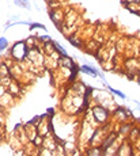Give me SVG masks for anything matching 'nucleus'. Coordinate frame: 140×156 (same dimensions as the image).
<instances>
[{"label":"nucleus","instance_id":"nucleus-1","mask_svg":"<svg viewBox=\"0 0 140 156\" xmlns=\"http://www.w3.org/2000/svg\"><path fill=\"white\" fill-rule=\"evenodd\" d=\"M11 55L16 60V61H22L26 56H27V46H26L25 41H19L13 46L11 49Z\"/></svg>","mask_w":140,"mask_h":156},{"label":"nucleus","instance_id":"nucleus-2","mask_svg":"<svg viewBox=\"0 0 140 156\" xmlns=\"http://www.w3.org/2000/svg\"><path fill=\"white\" fill-rule=\"evenodd\" d=\"M93 117L95 118V121L102 124L106 119L109 118V112L102 106H94L93 107Z\"/></svg>","mask_w":140,"mask_h":156},{"label":"nucleus","instance_id":"nucleus-3","mask_svg":"<svg viewBox=\"0 0 140 156\" xmlns=\"http://www.w3.org/2000/svg\"><path fill=\"white\" fill-rule=\"evenodd\" d=\"M127 8L129 11H132V12L140 15V0H132V2H128L127 3Z\"/></svg>","mask_w":140,"mask_h":156},{"label":"nucleus","instance_id":"nucleus-4","mask_svg":"<svg viewBox=\"0 0 140 156\" xmlns=\"http://www.w3.org/2000/svg\"><path fill=\"white\" fill-rule=\"evenodd\" d=\"M80 71L87 73V75H90V76H98V75H101L95 68L90 67V65H82V67H80Z\"/></svg>","mask_w":140,"mask_h":156},{"label":"nucleus","instance_id":"nucleus-5","mask_svg":"<svg viewBox=\"0 0 140 156\" xmlns=\"http://www.w3.org/2000/svg\"><path fill=\"white\" fill-rule=\"evenodd\" d=\"M114 140H116V133L109 134V136H108V139H106V141H103V144H102V149H103V151H106V149H109V147H110V145H113V143H114Z\"/></svg>","mask_w":140,"mask_h":156},{"label":"nucleus","instance_id":"nucleus-6","mask_svg":"<svg viewBox=\"0 0 140 156\" xmlns=\"http://www.w3.org/2000/svg\"><path fill=\"white\" fill-rule=\"evenodd\" d=\"M60 60H61V65H64V67L72 68L74 65H75V64H74V62H72V60H71V58H70V57H68V56H63Z\"/></svg>","mask_w":140,"mask_h":156},{"label":"nucleus","instance_id":"nucleus-7","mask_svg":"<svg viewBox=\"0 0 140 156\" xmlns=\"http://www.w3.org/2000/svg\"><path fill=\"white\" fill-rule=\"evenodd\" d=\"M14 3H15L18 7L30 8V4H29V0H14Z\"/></svg>","mask_w":140,"mask_h":156},{"label":"nucleus","instance_id":"nucleus-8","mask_svg":"<svg viewBox=\"0 0 140 156\" xmlns=\"http://www.w3.org/2000/svg\"><path fill=\"white\" fill-rule=\"evenodd\" d=\"M53 44H55V48H56V50H57V52L60 53L61 56H67V52H65V49H64V48L61 46L60 44H59V42H53Z\"/></svg>","mask_w":140,"mask_h":156},{"label":"nucleus","instance_id":"nucleus-9","mask_svg":"<svg viewBox=\"0 0 140 156\" xmlns=\"http://www.w3.org/2000/svg\"><path fill=\"white\" fill-rule=\"evenodd\" d=\"M109 90H110V91L113 92V94H116V95H117V97H120L121 99H127V97H125V95H124V94H123V92H121V91H118V90H116V88H112V87H109Z\"/></svg>","mask_w":140,"mask_h":156},{"label":"nucleus","instance_id":"nucleus-10","mask_svg":"<svg viewBox=\"0 0 140 156\" xmlns=\"http://www.w3.org/2000/svg\"><path fill=\"white\" fill-rule=\"evenodd\" d=\"M30 29H42V30H46L45 25H41V23H30Z\"/></svg>","mask_w":140,"mask_h":156},{"label":"nucleus","instance_id":"nucleus-11","mask_svg":"<svg viewBox=\"0 0 140 156\" xmlns=\"http://www.w3.org/2000/svg\"><path fill=\"white\" fill-rule=\"evenodd\" d=\"M7 40H5V38L4 37H2V38H0V52H2V50L3 49H5V48H7Z\"/></svg>","mask_w":140,"mask_h":156},{"label":"nucleus","instance_id":"nucleus-12","mask_svg":"<svg viewBox=\"0 0 140 156\" xmlns=\"http://www.w3.org/2000/svg\"><path fill=\"white\" fill-rule=\"evenodd\" d=\"M70 42L72 44V45H75V46H78V48H80V46H82V44L76 41V38H70Z\"/></svg>","mask_w":140,"mask_h":156},{"label":"nucleus","instance_id":"nucleus-13","mask_svg":"<svg viewBox=\"0 0 140 156\" xmlns=\"http://www.w3.org/2000/svg\"><path fill=\"white\" fill-rule=\"evenodd\" d=\"M88 155H102V152L101 151H98V149H91V151H88Z\"/></svg>","mask_w":140,"mask_h":156},{"label":"nucleus","instance_id":"nucleus-14","mask_svg":"<svg viewBox=\"0 0 140 156\" xmlns=\"http://www.w3.org/2000/svg\"><path fill=\"white\" fill-rule=\"evenodd\" d=\"M40 41H42V42H48V41H50V37L49 35H42V37H40Z\"/></svg>","mask_w":140,"mask_h":156},{"label":"nucleus","instance_id":"nucleus-15","mask_svg":"<svg viewBox=\"0 0 140 156\" xmlns=\"http://www.w3.org/2000/svg\"><path fill=\"white\" fill-rule=\"evenodd\" d=\"M138 84H140V76L138 77Z\"/></svg>","mask_w":140,"mask_h":156},{"label":"nucleus","instance_id":"nucleus-16","mask_svg":"<svg viewBox=\"0 0 140 156\" xmlns=\"http://www.w3.org/2000/svg\"><path fill=\"white\" fill-rule=\"evenodd\" d=\"M139 134H140V128H139Z\"/></svg>","mask_w":140,"mask_h":156}]
</instances>
